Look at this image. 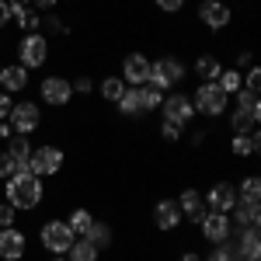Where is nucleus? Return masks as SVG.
Instances as JSON below:
<instances>
[{
  "mask_svg": "<svg viewBox=\"0 0 261 261\" xmlns=\"http://www.w3.org/2000/svg\"><path fill=\"white\" fill-rule=\"evenodd\" d=\"M230 244H233L237 261H258L261 258V233H258V226L233 230V233H230Z\"/></svg>",
  "mask_w": 261,
  "mask_h": 261,
  "instance_id": "nucleus-10",
  "label": "nucleus"
},
{
  "mask_svg": "<svg viewBox=\"0 0 261 261\" xmlns=\"http://www.w3.org/2000/svg\"><path fill=\"white\" fill-rule=\"evenodd\" d=\"M11 136H14V129H11L7 122H0V140H11Z\"/></svg>",
  "mask_w": 261,
  "mask_h": 261,
  "instance_id": "nucleus-45",
  "label": "nucleus"
},
{
  "mask_svg": "<svg viewBox=\"0 0 261 261\" xmlns=\"http://www.w3.org/2000/svg\"><path fill=\"white\" fill-rule=\"evenodd\" d=\"M192 108H195V115L220 119L223 112L230 108V94H223L220 84H199V91L192 94Z\"/></svg>",
  "mask_w": 261,
  "mask_h": 261,
  "instance_id": "nucleus-4",
  "label": "nucleus"
},
{
  "mask_svg": "<svg viewBox=\"0 0 261 261\" xmlns=\"http://www.w3.org/2000/svg\"><path fill=\"white\" fill-rule=\"evenodd\" d=\"M91 223H94V216H91V209H84V205H77V209L66 216V226L73 230V237H84V233L91 230Z\"/></svg>",
  "mask_w": 261,
  "mask_h": 261,
  "instance_id": "nucleus-27",
  "label": "nucleus"
},
{
  "mask_svg": "<svg viewBox=\"0 0 261 261\" xmlns=\"http://www.w3.org/2000/svg\"><path fill=\"white\" fill-rule=\"evenodd\" d=\"M199 230H202V237H205L209 244H223V241H230L233 223H230L226 213H205V216L199 220Z\"/></svg>",
  "mask_w": 261,
  "mask_h": 261,
  "instance_id": "nucleus-11",
  "label": "nucleus"
},
{
  "mask_svg": "<svg viewBox=\"0 0 261 261\" xmlns=\"http://www.w3.org/2000/svg\"><path fill=\"white\" fill-rule=\"evenodd\" d=\"M244 91H251V94L261 91V70L258 66H247V70H244Z\"/></svg>",
  "mask_w": 261,
  "mask_h": 261,
  "instance_id": "nucleus-34",
  "label": "nucleus"
},
{
  "mask_svg": "<svg viewBox=\"0 0 261 261\" xmlns=\"http://www.w3.org/2000/svg\"><path fill=\"white\" fill-rule=\"evenodd\" d=\"M11 21V7H7V0H0V28Z\"/></svg>",
  "mask_w": 261,
  "mask_h": 261,
  "instance_id": "nucleus-42",
  "label": "nucleus"
},
{
  "mask_svg": "<svg viewBox=\"0 0 261 261\" xmlns=\"http://www.w3.org/2000/svg\"><path fill=\"white\" fill-rule=\"evenodd\" d=\"M7 153H11V161H14V171H28V157H32V143L28 136H11L7 140Z\"/></svg>",
  "mask_w": 261,
  "mask_h": 261,
  "instance_id": "nucleus-22",
  "label": "nucleus"
},
{
  "mask_svg": "<svg viewBox=\"0 0 261 261\" xmlns=\"http://www.w3.org/2000/svg\"><path fill=\"white\" fill-rule=\"evenodd\" d=\"M122 91H125V81H122V77H105V81H101V98L112 101V105L122 98Z\"/></svg>",
  "mask_w": 261,
  "mask_h": 261,
  "instance_id": "nucleus-31",
  "label": "nucleus"
},
{
  "mask_svg": "<svg viewBox=\"0 0 261 261\" xmlns=\"http://www.w3.org/2000/svg\"><path fill=\"white\" fill-rule=\"evenodd\" d=\"M202 202H205L209 213H230L233 202H237V188H233L230 181H216V185L202 195Z\"/></svg>",
  "mask_w": 261,
  "mask_h": 261,
  "instance_id": "nucleus-12",
  "label": "nucleus"
},
{
  "mask_svg": "<svg viewBox=\"0 0 261 261\" xmlns=\"http://www.w3.org/2000/svg\"><path fill=\"white\" fill-rule=\"evenodd\" d=\"M226 216H230V223H233V230L258 226V223H261V205H258V202H247V199H237V202H233V209H230Z\"/></svg>",
  "mask_w": 261,
  "mask_h": 261,
  "instance_id": "nucleus-18",
  "label": "nucleus"
},
{
  "mask_svg": "<svg viewBox=\"0 0 261 261\" xmlns=\"http://www.w3.org/2000/svg\"><path fill=\"white\" fill-rule=\"evenodd\" d=\"M174 202H178L181 220H185V223H199L202 216L209 213V209H205V202H202V195L195 192V188H185V192H181V195H178Z\"/></svg>",
  "mask_w": 261,
  "mask_h": 261,
  "instance_id": "nucleus-19",
  "label": "nucleus"
},
{
  "mask_svg": "<svg viewBox=\"0 0 261 261\" xmlns=\"http://www.w3.org/2000/svg\"><path fill=\"white\" fill-rule=\"evenodd\" d=\"M216 84H220L223 94H237V91L244 87V77H241V70H223Z\"/></svg>",
  "mask_w": 261,
  "mask_h": 261,
  "instance_id": "nucleus-30",
  "label": "nucleus"
},
{
  "mask_svg": "<svg viewBox=\"0 0 261 261\" xmlns=\"http://www.w3.org/2000/svg\"><path fill=\"white\" fill-rule=\"evenodd\" d=\"M24 233H21L18 226H4L0 230V258L4 261H21L24 258Z\"/></svg>",
  "mask_w": 261,
  "mask_h": 261,
  "instance_id": "nucleus-17",
  "label": "nucleus"
},
{
  "mask_svg": "<svg viewBox=\"0 0 261 261\" xmlns=\"http://www.w3.org/2000/svg\"><path fill=\"white\" fill-rule=\"evenodd\" d=\"M11 174H14V161H11V153H7V150H0V178L7 181Z\"/></svg>",
  "mask_w": 261,
  "mask_h": 261,
  "instance_id": "nucleus-38",
  "label": "nucleus"
},
{
  "mask_svg": "<svg viewBox=\"0 0 261 261\" xmlns=\"http://www.w3.org/2000/svg\"><path fill=\"white\" fill-rule=\"evenodd\" d=\"M247 66H254L251 49H237V56H233V70H247Z\"/></svg>",
  "mask_w": 261,
  "mask_h": 261,
  "instance_id": "nucleus-37",
  "label": "nucleus"
},
{
  "mask_svg": "<svg viewBox=\"0 0 261 261\" xmlns=\"http://www.w3.org/2000/svg\"><path fill=\"white\" fill-rule=\"evenodd\" d=\"M70 87H73V91H77V94H91V91H94V81H91V77H77V81L70 84Z\"/></svg>",
  "mask_w": 261,
  "mask_h": 261,
  "instance_id": "nucleus-39",
  "label": "nucleus"
},
{
  "mask_svg": "<svg viewBox=\"0 0 261 261\" xmlns=\"http://www.w3.org/2000/svg\"><path fill=\"white\" fill-rule=\"evenodd\" d=\"M60 167H63V150H60V146H53V143H45V146H32L28 174H35V178H53V174H60Z\"/></svg>",
  "mask_w": 261,
  "mask_h": 261,
  "instance_id": "nucleus-5",
  "label": "nucleus"
},
{
  "mask_svg": "<svg viewBox=\"0 0 261 261\" xmlns=\"http://www.w3.org/2000/svg\"><path fill=\"white\" fill-rule=\"evenodd\" d=\"M60 0H32V7H39V11H53Z\"/></svg>",
  "mask_w": 261,
  "mask_h": 261,
  "instance_id": "nucleus-43",
  "label": "nucleus"
},
{
  "mask_svg": "<svg viewBox=\"0 0 261 261\" xmlns=\"http://www.w3.org/2000/svg\"><path fill=\"white\" fill-rule=\"evenodd\" d=\"M202 261H237V254H233V244H230V241L216 244V247H213V251H209Z\"/></svg>",
  "mask_w": 261,
  "mask_h": 261,
  "instance_id": "nucleus-32",
  "label": "nucleus"
},
{
  "mask_svg": "<svg viewBox=\"0 0 261 261\" xmlns=\"http://www.w3.org/2000/svg\"><path fill=\"white\" fill-rule=\"evenodd\" d=\"M153 4H157V7H161L164 14H178L181 7H185V0H153Z\"/></svg>",
  "mask_w": 261,
  "mask_h": 261,
  "instance_id": "nucleus-40",
  "label": "nucleus"
},
{
  "mask_svg": "<svg viewBox=\"0 0 261 261\" xmlns=\"http://www.w3.org/2000/svg\"><path fill=\"white\" fill-rule=\"evenodd\" d=\"M42 24H45V32H53V35H66V32H70V24H66L60 14H45Z\"/></svg>",
  "mask_w": 261,
  "mask_h": 261,
  "instance_id": "nucleus-33",
  "label": "nucleus"
},
{
  "mask_svg": "<svg viewBox=\"0 0 261 261\" xmlns=\"http://www.w3.org/2000/svg\"><path fill=\"white\" fill-rule=\"evenodd\" d=\"M14 220H18V209L11 202H0V230L4 226H14Z\"/></svg>",
  "mask_w": 261,
  "mask_h": 261,
  "instance_id": "nucleus-35",
  "label": "nucleus"
},
{
  "mask_svg": "<svg viewBox=\"0 0 261 261\" xmlns=\"http://www.w3.org/2000/svg\"><path fill=\"white\" fill-rule=\"evenodd\" d=\"M181 81H185V63L178 56H161L157 63H150V77H146L150 87H157V91L167 94V91L181 87Z\"/></svg>",
  "mask_w": 261,
  "mask_h": 261,
  "instance_id": "nucleus-3",
  "label": "nucleus"
},
{
  "mask_svg": "<svg viewBox=\"0 0 261 261\" xmlns=\"http://www.w3.org/2000/svg\"><path fill=\"white\" fill-rule=\"evenodd\" d=\"M18 60L24 70L45 66V60H49V39H45V32H32V35H24L18 42Z\"/></svg>",
  "mask_w": 261,
  "mask_h": 261,
  "instance_id": "nucleus-6",
  "label": "nucleus"
},
{
  "mask_svg": "<svg viewBox=\"0 0 261 261\" xmlns=\"http://www.w3.org/2000/svg\"><path fill=\"white\" fill-rule=\"evenodd\" d=\"M181 133H185V129H181V125H174V122H161V136H164L167 143H178Z\"/></svg>",
  "mask_w": 261,
  "mask_h": 261,
  "instance_id": "nucleus-36",
  "label": "nucleus"
},
{
  "mask_svg": "<svg viewBox=\"0 0 261 261\" xmlns=\"http://www.w3.org/2000/svg\"><path fill=\"white\" fill-rule=\"evenodd\" d=\"M230 7L223 4V0H202L199 4V21L205 24V28H213V32H220V28H226L230 24Z\"/></svg>",
  "mask_w": 261,
  "mask_h": 261,
  "instance_id": "nucleus-14",
  "label": "nucleus"
},
{
  "mask_svg": "<svg viewBox=\"0 0 261 261\" xmlns=\"http://www.w3.org/2000/svg\"><path fill=\"white\" fill-rule=\"evenodd\" d=\"M0 70H4V63H0Z\"/></svg>",
  "mask_w": 261,
  "mask_h": 261,
  "instance_id": "nucleus-49",
  "label": "nucleus"
},
{
  "mask_svg": "<svg viewBox=\"0 0 261 261\" xmlns=\"http://www.w3.org/2000/svg\"><path fill=\"white\" fill-rule=\"evenodd\" d=\"M258 150H261L258 129H254V133H233V140H230V153H233V157H254Z\"/></svg>",
  "mask_w": 261,
  "mask_h": 261,
  "instance_id": "nucleus-20",
  "label": "nucleus"
},
{
  "mask_svg": "<svg viewBox=\"0 0 261 261\" xmlns=\"http://www.w3.org/2000/svg\"><path fill=\"white\" fill-rule=\"evenodd\" d=\"M261 119V98L251 91H237L233 94V112H230V129L233 133H254Z\"/></svg>",
  "mask_w": 261,
  "mask_h": 261,
  "instance_id": "nucleus-2",
  "label": "nucleus"
},
{
  "mask_svg": "<svg viewBox=\"0 0 261 261\" xmlns=\"http://www.w3.org/2000/svg\"><path fill=\"white\" fill-rule=\"evenodd\" d=\"M115 105H119V115H125V119H140V115H143L140 87H125V91H122V98L115 101Z\"/></svg>",
  "mask_w": 261,
  "mask_h": 261,
  "instance_id": "nucleus-23",
  "label": "nucleus"
},
{
  "mask_svg": "<svg viewBox=\"0 0 261 261\" xmlns=\"http://www.w3.org/2000/svg\"><path fill=\"white\" fill-rule=\"evenodd\" d=\"M233 188H241V192H237V199H247V202H258L261 199V181H258V174H247V178H244L241 185H233Z\"/></svg>",
  "mask_w": 261,
  "mask_h": 261,
  "instance_id": "nucleus-29",
  "label": "nucleus"
},
{
  "mask_svg": "<svg viewBox=\"0 0 261 261\" xmlns=\"http://www.w3.org/2000/svg\"><path fill=\"white\" fill-rule=\"evenodd\" d=\"M11 108H14V101H11V94H7V91H0V122H7V115H11Z\"/></svg>",
  "mask_w": 261,
  "mask_h": 261,
  "instance_id": "nucleus-41",
  "label": "nucleus"
},
{
  "mask_svg": "<svg viewBox=\"0 0 261 261\" xmlns=\"http://www.w3.org/2000/svg\"><path fill=\"white\" fill-rule=\"evenodd\" d=\"M84 237H87V241L94 244L98 251H108V247L115 244V233H112V226H108V223H101V220H94V223H91V230H87Z\"/></svg>",
  "mask_w": 261,
  "mask_h": 261,
  "instance_id": "nucleus-25",
  "label": "nucleus"
},
{
  "mask_svg": "<svg viewBox=\"0 0 261 261\" xmlns=\"http://www.w3.org/2000/svg\"><path fill=\"white\" fill-rule=\"evenodd\" d=\"M0 87H4L7 94L24 91V87H28V70H24L21 63H14V66H4V70H0Z\"/></svg>",
  "mask_w": 261,
  "mask_h": 261,
  "instance_id": "nucleus-21",
  "label": "nucleus"
},
{
  "mask_svg": "<svg viewBox=\"0 0 261 261\" xmlns=\"http://www.w3.org/2000/svg\"><path fill=\"white\" fill-rule=\"evenodd\" d=\"M39 91H42V101L53 105V108H63V105H70V98H73V87H70L66 77H45Z\"/></svg>",
  "mask_w": 261,
  "mask_h": 261,
  "instance_id": "nucleus-13",
  "label": "nucleus"
},
{
  "mask_svg": "<svg viewBox=\"0 0 261 261\" xmlns=\"http://www.w3.org/2000/svg\"><path fill=\"white\" fill-rule=\"evenodd\" d=\"M98 254H101V251L87 241V237H77V241L70 244V251H66V258H70V261H98Z\"/></svg>",
  "mask_w": 261,
  "mask_h": 261,
  "instance_id": "nucleus-26",
  "label": "nucleus"
},
{
  "mask_svg": "<svg viewBox=\"0 0 261 261\" xmlns=\"http://www.w3.org/2000/svg\"><path fill=\"white\" fill-rule=\"evenodd\" d=\"M161 115H164V122H174V125H181V129H185L188 122L195 119L192 98H188V94H181V91H171V94H164Z\"/></svg>",
  "mask_w": 261,
  "mask_h": 261,
  "instance_id": "nucleus-9",
  "label": "nucleus"
},
{
  "mask_svg": "<svg viewBox=\"0 0 261 261\" xmlns=\"http://www.w3.org/2000/svg\"><path fill=\"white\" fill-rule=\"evenodd\" d=\"M181 223L185 220H181V209H178L174 199H161L157 205H153V226H157V230L171 233V230H178Z\"/></svg>",
  "mask_w": 261,
  "mask_h": 261,
  "instance_id": "nucleus-16",
  "label": "nucleus"
},
{
  "mask_svg": "<svg viewBox=\"0 0 261 261\" xmlns=\"http://www.w3.org/2000/svg\"><path fill=\"white\" fill-rule=\"evenodd\" d=\"M7 7H32V0H7Z\"/></svg>",
  "mask_w": 261,
  "mask_h": 261,
  "instance_id": "nucleus-47",
  "label": "nucleus"
},
{
  "mask_svg": "<svg viewBox=\"0 0 261 261\" xmlns=\"http://www.w3.org/2000/svg\"><path fill=\"white\" fill-rule=\"evenodd\" d=\"M42 122V108L35 101H18L14 108H11V115H7V125L18 133V136H32L35 129H39Z\"/></svg>",
  "mask_w": 261,
  "mask_h": 261,
  "instance_id": "nucleus-8",
  "label": "nucleus"
},
{
  "mask_svg": "<svg viewBox=\"0 0 261 261\" xmlns=\"http://www.w3.org/2000/svg\"><path fill=\"white\" fill-rule=\"evenodd\" d=\"M39 241H42V247H45L49 254H66L70 244L77 241V237H73V230L66 226V220H49V223H42Z\"/></svg>",
  "mask_w": 261,
  "mask_h": 261,
  "instance_id": "nucleus-7",
  "label": "nucleus"
},
{
  "mask_svg": "<svg viewBox=\"0 0 261 261\" xmlns=\"http://www.w3.org/2000/svg\"><path fill=\"white\" fill-rule=\"evenodd\" d=\"M53 261H70V258H66V254H53Z\"/></svg>",
  "mask_w": 261,
  "mask_h": 261,
  "instance_id": "nucleus-48",
  "label": "nucleus"
},
{
  "mask_svg": "<svg viewBox=\"0 0 261 261\" xmlns=\"http://www.w3.org/2000/svg\"><path fill=\"white\" fill-rule=\"evenodd\" d=\"M220 73H223V63L216 60V56H199L195 60V77H202V84H216L220 81Z\"/></svg>",
  "mask_w": 261,
  "mask_h": 261,
  "instance_id": "nucleus-24",
  "label": "nucleus"
},
{
  "mask_svg": "<svg viewBox=\"0 0 261 261\" xmlns=\"http://www.w3.org/2000/svg\"><path fill=\"white\" fill-rule=\"evenodd\" d=\"M202 143H205V129H195L192 133V146H202Z\"/></svg>",
  "mask_w": 261,
  "mask_h": 261,
  "instance_id": "nucleus-44",
  "label": "nucleus"
},
{
  "mask_svg": "<svg viewBox=\"0 0 261 261\" xmlns=\"http://www.w3.org/2000/svg\"><path fill=\"white\" fill-rule=\"evenodd\" d=\"M178 261H202V258H199V254H195V251H185V254H181Z\"/></svg>",
  "mask_w": 261,
  "mask_h": 261,
  "instance_id": "nucleus-46",
  "label": "nucleus"
},
{
  "mask_svg": "<svg viewBox=\"0 0 261 261\" xmlns=\"http://www.w3.org/2000/svg\"><path fill=\"white\" fill-rule=\"evenodd\" d=\"M146 77H150V60L143 53H133V56L122 60V81H125V87H140V84H146Z\"/></svg>",
  "mask_w": 261,
  "mask_h": 261,
  "instance_id": "nucleus-15",
  "label": "nucleus"
},
{
  "mask_svg": "<svg viewBox=\"0 0 261 261\" xmlns=\"http://www.w3.org/2000/svg\"><path fill=\"white\" fill-rule=\"evenodd\" d=\"M140 101H143V115H146V112H157L164 105V91L150 87V84H140Z\"/></svg>",
  "mask_w": 261,
  "mask_h": 261,
  "instance_id": "nucleus-28",
  "label": "nucleus"
},
{
  "mask_svg": "<svg viewBox=\"0 0 261 261\" xmlns=\"http://www.w3.org/2000/svg\"><path fill=\"white\" fill-rule=\"evenodd\" d=\"M4 195L18 213H32L42 205V178L28 174V171H14L4 185Z\"/></svg>",
  "mask_w": 261,
  "mask_h": 261,
  "instance_id": "nucleus-1",
  "label": "nucleus"
}]
</instances>
